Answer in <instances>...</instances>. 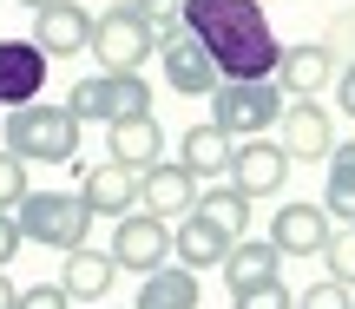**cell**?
<instances>
[{
	"label": "cell",
	"mask_w": 355,
	"mask_h": 309,
	"mask_svg": "<svg viewBox=\"0 0 355 309\" xmlns=\"http://www.w3.org/2000/svg\"><path fill=\"white\" fill-rule=\"evenodd\" d=\"M283 178H290V158H283L277 139H237L230 145V165H224V184H237L243 197H277Z\"/></svg>",
	"instance_id": "cell-7"
},
{
	"label": "cell",
	"mask_w": 355,
	"mask_h": 309,
	"mask_svg": "<svg viewBox=\"0 0 355 309\" xmlns=\"http://www.w3.org/2000/svg\"><path fill=\"white\" fill-rule=\"evenodd\" d=\"M336 105H343V112L355 118V66H349V73H343V79H336Z\"/></svg>",
	"instance_id": "cell-32"
},
{
	"label": "cell",
	"mask_w": 355,
	"mask_h": 309,
	"mask_svg": "<svg viewBox=\"0 0 355 309\" xmlns=\"http://www.w3.org/2000/svg\"><path fill=\"white\" fill-rule=\"evenodd\" d=\"M53 60L33 46V39H0V105H26L46 92Z\"/></svg>",
	"instance_id": "cell-14"
},
{
	"label": "cell",
	"mask_w": 355,
	"mask_h": 309,
	"mask_svg": "<svg viewBox=\"0 0 355 309\" xmlns=\"http://www.w3.org/2000/svg\"><path fill=\"white\" fill-rule=\"evenodd\" d=\"M13 309H73V297H66L60 283H33V290L13 297Z\"/></svg>",
	"instance_id": "cell-30"
},
{
	"label": "cell",
	"mask_w": 355,
	"mask_h": 309,
	"mask_svg": "<svg viewBox=\"0 0 355 309\" xmlns=\"http://www.w3.org/2000/svg\"><path fill=\"white\" fill-rule=\"evenodd\" d=\"M13 224H20L26 244L60 250V257L92 237V211L79 204V191H26L20 204H13Z\"/></svg>",
	"instance_id": "cell-3"
},
{
	"label": "cell",
	"mask_w": 355,
	"mask_h": 309,
	"mask_svg": "<svg viewBox=\"0 0 355 309\" xmlns=\"http://www.w3.org/2000/svg\"><path fill=\"white\" fill-rule=\"evenodd\" d=\"M112 276H119L112 250H92V244L66 250V263H60V290H66L73 303H105V290H112Z\"/></svg>",
	"instance_id": "cell-17"
},
{
	"label": "cell",
	"mask_w": 355,
	"mask_h": 309,
	"mask_svg": "<svg viewBox=\"0 0 355 309\" xmlns=\"http://www.w3.org/2000/svg\"><path fill=\"white\" fill-rule=\"evenodd\" d=\"M230 145H237V139H230V132H217L211 118H204V125H191L184 139H178V152H184L178 165H184L198 184H204V178H224V165H230Z\"/></svg>",
	"instance_id": "cell-21"
},
{
	"label": "cell",
	"mask_w": 355,
	"mask_h": 309,
	"mask_svg": "<svg viewBox=\"0 0 355 309\" xmlns=\"http://www.w3.org/2000/svg\"><path fill=\"white\" fill-rule=\"evenodd\" d=\"M13 297H20V290L7 283V270H0V309H13Z\"/></svg>",
	"instance_id": "cell-33"
},
{
	"label": "cell",
	"mask_w": 355,
	"mask_h": 309,
	"mask_svg": "<svg viewBox=\"0 0 355 309\" xmlns=\"http://www.w3.org/2000/svg\"><path fill=\"white\" fill-rule=\"evenodd\" d=\"M66 112H73L79 125H105V73L79 79V86L66 92Z\"/></svg>",
	"instance_id": "cell-25"
},
{
	"label": "cell",
	"mask_w": 355,
	"mask_h": 309,
	"mask_svg": "<svg viewBox=\"0 0 355 309\" xmlns=\"http://www.w3.org/2000/svg\"><path fill=\"white\" fill-rule=\"evenodd\" d=\"M198 297H204L198 270H184V263H158V270H145L139 303H132V309H198Z\"/></svg>",
	"instance_id": "cell-20"
},
{
	"label": "cell",
	"mask_w": 355,
	"mask_h": 309,
	"mask_svg": "<svg viewBox=\"0 0 355 309\" xmlns=\"http://www.w3.org/2000/svg\"><path fill=\"white\" fill-rule=\"evenodd\" d=\"M230 244H237V237H224L211 218H198V211H184V224L171 231V257L184 263V270H198V276H204V270H217Z\"/></svg>",
	"instance_id": "cell-18"
},
{
	"label": "cell",
	"mask_w": 355,
	"mask_h": 309,
	"mask_svg": "<svg viewBox=\"0 0 355 309\" xmlns=\"http://www.w3.org/2000/svg\"><path fill=\"white\" fill-rule=\"evenodd\" d=\"M322 257H329V276H336V283H349V290H355V224H343V231H329Z\"/></svg>",
	"instance_id": "cell-27"
},
{
	"label": "cell",
	"mask_w": 355,
	"mask_h": 309,
	"mask_svg": "<svg viewBox=\"0 0 355 309\" xmlns=\"http://www.w3.org/2000/svg\"><path fill=\"white\" fill-rule=\"evenodd\" d=\"M105 145H112V158H119V165L145 171V165H158V158H165V125H158V112L112 118V125H105Z\"/></svg>",
	"instance_id": "cell-16"
},
{
	"label": "cell",
	"mask_w": 355,
	"mask_h": 309,
	"mask_svg": "<svg viewBox=\"0 0 355 309\" xmlns=\"http://www.w3.org/2000/svg\"><path fill=\"white\" fill-rule=\"evenodd\" d=\"M283 86V99H316L322 86L336 79V60H329V39H296V46L277 53V73H270Z\"/></svg>",
	"instance_id": "cell-12"
},
{
	"label": "cell",
	"mask_w": 355,
	"mask_h": 309,
	"mask_svg": "<svg viewBox=\"0 0 355 309\" xmlns=\"http://www.w3.org/2000/svg\"><path fill=\"white\" fill-rule=\"evenodd\" d=\"M86 33H92V13L79 0H46V7H33V33L26 39L46 60H73V53H86Z\"/></svg>",
	"instance_id": "cell-10"
},
{
	"label": "cell",
	"mask_w": 355,
	"mask_h": 309,
	"mask_svg": "<svg viewBox=\"0 0 355 309\" xmlns=\"http://www.w3.org/2000/svg\"><path fill=\"white\" fill-rule=\"evenodd\" d=\"M26 191H33V184H26V158H13L7 145H0V211H13Z\"/></svg>",
	"instance_id": "cell-28"
},
{
	"label": "cell",
	"mask_w": 355,
	"mask_h": 309,
	"mask_svg": "<svg viewBox=\"0 0 355 309\" xmlns=\"http://www.w3.org/2000/svg\"><path fill=\"white\" fill-rule=\"evenodd\" d=\"M99 309H112V303H99Z\"/></svg>",
	"instance_id": "cell-35"
},
{
	"label": "cell",
	"mask_w": 355,
	"mask_h": 309,
	"mask_svg": "<svg viewBox=\"0 0 355 309\" xmlns=\"http://www.w3.org/2000/svg\"><path fill=\"white\" fill-rule=\"evenodd\" d=\"M296 309H355V303H349V283L322 276V283H309L303 297H296Z\"/></svg>",
	"instance_id": "cell-29"
},
{
	"label": "cell",
	"mask_w": 355,
	"mask_h": 309,
	"mask_svg": "<svg viewBox=\"0 0 355 309\" xmlns=\"http://www.w3.org/2000/svg\"><path fill=\"white\" fill-rule=\"evenodd\" d=\"M79 204H86L92 218H125V211H139V171L119 165V158L86 165V178H79Z\"/></svg>",
	"instance_id": "cell-13"
},
{
	"label": "cell",
	"mask_w": 355,
	"mask_h": 309,
	"mask_svg": "<svg viewBox=\"0 0 355 309\" xmlns=\"http://www.w3.org/2000/svg\"><path fill=\"white\" fill-rule=\"evenodd\" d=\"M178 20L211 53L217 79H270L277 73L283 39L270 26L263 0H178Z\"/></svg>",
	"instance_id": "cell-1"
},
{
	"label": "cell",
	"mask_w": 355,
	"mask_h": 309,
	"mask_svg": "<svg viewBox=\"0 0 355 309\" xmlns=\"http://www.w3.org/2000/svg\"><path fill=\"white\" fill-rule=\"evenodd\" d=\"M0 139L26 165H79V118L66 105H46V99L7 105V132Z\"/></svg>",
	"instance_id": "cell-2"
},
{
	"label": "cell",
	"mask_w": 355,
	"mask_h": 309,
	"mask_svg": "<svg viewBox=\"0 0 355 309\" xmlns=\"http://www.w3.org/2000/svg\"><path fill=\"white\" fill-rule=\"evenodd\" d=\"M277 125H283V158H303V165H316V158H329V145H336V125H329V105H316V99H283V112H277Z\"/></svg>",
	"instance_id": "cell-9"
},
{
	"label": "cell",
	"mask_w": 355,
	"mask_h": 309,
	"mask_svg": "<svg viewBox=\"0 0 355 309\" xmlns=\"http://www.w3.org/2000/svg\"><path fill=\"white\" fill-rule=\"evenodd\" d=\"M139 112H152L145 73H105V125H112V118H139Z\"/></svg>",
	"instance_id": "cell-24"
},
{
	"label": "cell",
	"mask_w": 355,
	"mask_h": 309,
	"mask_svg": "<svg viewBox=\"0 0 355 309\" xmlns=\"http://www.w3.org/2000/svg\"><path fill=\"white\" fill-rule=\"evenodd\" d=\"M26 237H20V224H13V211H0V270L13 263V250H20Z\"/></svg>",
	"instance_id": "cell-31"
},
{
	"label": "cell",
	"mask_w": 355,
	"mask_h": 309,
	"mask_svg": "<svg viewBox=\"0 0 355 309\" xmlns=\"http://www.w3.org/2000/svg\"><path fill=\"white\" fill-rule=\"evenodd\" d=\"M191 197H198V178H191L178 158H158V165L139 171V204L152 211V218H184Z\"/></svg>",
	"instance_id": "cell-15"
},
{
	"label": "cell",
	"mask_w": 355,
	"mask_h": 309,
	"mask_svg": "<svg viewBox=\"0 0 355 309\" xmlns=\"http://www.w3.org/2000/svg\"><path fill=\"white\" fill-rule=\"evenodd\" d=\"M191 211H198V218H211L224 237H243V231H250V197H243L237 184H224V178H211V191L191 197Z\"/></svg>",
	"instance_id": "cell-23"
},
{
	"label": "cell",
	"mask_w": 355,
	"mask_h": 309,
	"mask_svg": "<svg viewBox=\"0 0 355 309\" xmlns=\"http://www.w3.org/2000/svg\"><path fill=\"white\" fill-rule=\"evenodd\" d=\"M158 46V26L145 20L139 7H105L92 13V33H86V53L99 60V73H139Z\"/></svg>",
	"instance_id": "cell-5"
},
{
	"label": "cell",
	"mask_w": 355,
	"mask_h": 309,
	"mask_svg": "<svg viewBox=\"0 0 355 309\" xmlns=\"http://www.w3.org/2000/svg\"><path fill=\"white\" fill-rule=\"evenodd\" d=\"M329 178H322V211L329 224H355V139L349 145H329Z\"/></svg>",
	"instance_id": "cell-22"
},
{
	"label": "cell",
	"mask_w": 355,
	"mask_h": 309,
	"mask_svg": "<svg viewBox=\"0 0 355 309\" xmlns=\"http://www.w3.org/2000/svg\"><path fill=\"white\" fill-rule=\"evenodd\" d=\"M158 73H165V86L171 92H184V99H204V92L217 86V66H211V53L191 39V26L178 20V13H165L158 20Z\"/></svg>",
	"instance_id": "cell-6"
},
{
	"label": "cell",
	"mask_w": 355,
	"mask_h": 309,
	"mask_svg": "<svg viewBox=\"0 0 355 309\" xmlns=\"http://www.w3.org/2000/svg\"><path fill=\"white\" fill-rule=\"evenodd\" d=\"M224 283L230 290H250V283H270V276H283V250L270 244V237H237V244L224 250Z\"/></svg>",
	"instance_id": "cell-19"
},
{
	"label": "cell",
	"mask_w": 355,
	"mask_h": 309,
	"mask_svg": "<svg viewBox=\"0 0 355 309\" xmlns=\"http://www.w3.org/2000/svg\"><path fill=\"white\" fill-rule=\"evenodd\" d=\"M230 309H296V297H290V290H283V276H270V283L230 290Z\"/></svg>",
	"instance_id": "cell-26"
},
{
	"label": "cell",
	"mask_w": 355,
	"mask_h": 309,
	"mask_svg": "<svg viewBox=\"0 0 355 309\" xmlns=\"http://www.w3.org/2000/svg\"><path fill=\"white\" fill-rule=\"evenodd\" d=\"M112 263L119 270H158V263H171V224L152 218V211H125V218H112Z\"/></svg>",
	"instance_id": "cell-8"
},
{
	"label": "cell",
	"mask_w": 355,
	"mask_h": 309,
	"mask_svg": "<svg viewBox=\"0 0 355 309\" xmlns=\"http://www.w3.org/2000/svg\"><path fill=\"white\" fill-rule=\"evenodd\" d=\"M211 125L230 132V139H263L283 112V86L277 79H217L211 92Z\"/></svg>",
	"instance_id": "cell-4"
},
{
	"label": "cell",
	"mask_w": 355,
	"mask_h": 309,
	"mask_svg": "<svg viewBox=\"0 0 355 309\" xmlns=\"http://www.w3.org/2000/svg\"><path fill=\"white\" fill-rule=\"evenodd\" d=\"M329 211L316 204V197H296V204H283L277 218H270V244L283 250V257H322V244H329Z\"/></svg>",
	"instance_id": "cell-11"
},
{
	"label": "cell",
	"mask_w": 355,
	"mask_h": 309,
	"mask_svg": "<svg viewBox=\"0 0 355 309\" xmlns=\"http://www.w3.org/2000/svg\"><path fill=\"white\" fill-rule=\"evenodd\" d=\"M20 7H46V0H20Z\"/></svg>",
	"instance_id": "cell-34"
}]
</instances>
